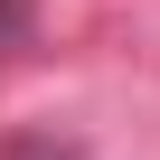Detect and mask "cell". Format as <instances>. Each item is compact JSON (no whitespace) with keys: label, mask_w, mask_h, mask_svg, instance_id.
Here are the masks:
<instances>
[]
</instances>
